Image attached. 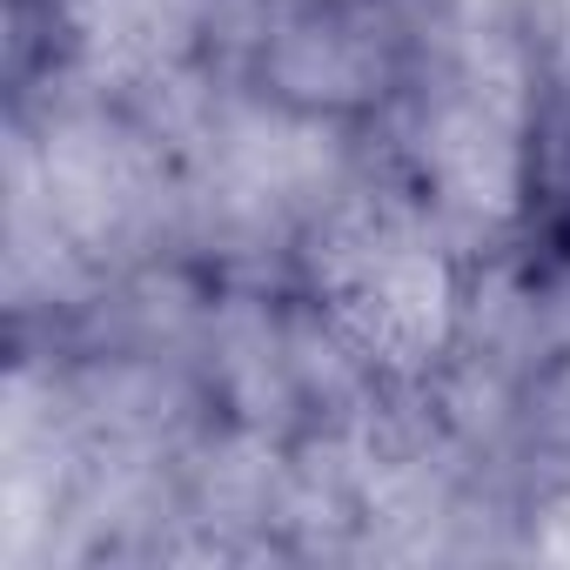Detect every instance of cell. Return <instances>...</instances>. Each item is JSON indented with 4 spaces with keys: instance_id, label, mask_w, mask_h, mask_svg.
Here are the masks:
<instances>
[{
    "instance_id": "cell-1",
    "label": "cell",
    "mask_w": 570,
    "mask_h": 570,
    "mask_svg": "<svg viewBox=\"0 0 570 570\" xmlns=\"http://www.w3.org/2000/svg\"><path fill=\"white\" fill-rule=\"evenodd\" d=\"M336 316L383 363H423L450 330V268L396 215H356L323 255Z\"/></svg>"
},
{
    "instance_id": "cell-2",
    "label": "cell",
    "mask_w": 570,
    "mask_h": 570,
    "mask_svg": "<svg viewBox=\"0 0 570 570\" xmlns=\"http://www.w3.org/2000/svg\"><path fill=\"white\" fill-rule=\"evenodd\" d=\"M510 95L503 88H476L470 101H456L430 141L436 155V175L450 188V202L463 208H483V215H503L510 208V188H517V141H510Z\"/></svg>"
}]
</instances>
